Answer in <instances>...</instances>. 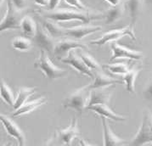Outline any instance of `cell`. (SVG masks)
<instances>
[{
  "mask_svg": "<svg viewBox=\"0 0 152 146\" xmlns=\"http://www.w3.org/2000/svg\"><path fill=\"white\" fill-rule=\"evenodd\" d=\"M77 49H88V45L86 43L74 40L72 38H62L55 43L53 54L55 56V58L61 61L62 59L66 58L71 51Z\"/></svg>",
  "mask_w": 152,
  "mask_h": 146,
  "instance_id": "52a82bcc",
  "label": "cell"
},
{
  "mask_svg": "<svg viewBox=\"0 0 152 146\" xmlns=\"http://www.w3.org/2000/svg\"><path fill=\"white\" fill-rule=\"evenodd\" d=\"M94 82L88 84V89H99V88H110V86L116 84H122V81L112 78L103 72V71H97L94 72Z\"/></svg>",
  "mask_w": 152,
  "mask_h": 146,
  "instance_id": "8fae6325",
  "label": "cell"
},
{
  "mask_svg": "<svg viewBox=\"0 0 152 146\" xmlns=\"http://www.w3.org/2000/svg\"><path fill=\"white\" fill-rule=\"evenodd\" d=\"M7 1V9L5 15L0 21V33L5 31L19 30L20 20L23 17L22 11H19L13 6L10 0Z\"/></svg>",
  "mask_w": 152,
  "mask_h": 146,
  "instance_id": "5b68a950",
  "label": "cell"
},
{
  "mask_svg": "<svg viewBox=\"0 0 152 146\" xmlns=\"http://www.w3.org/2000/svg\"><path fill=\"white\" fill-rule=\"evenodd\" d=\"M144 0H125L123 3L125 9H127L131 17V25L130 26L134 28V26L137 22V20L140 16L143 8Z\"/></svg>",
  "mask_w": 152,
  "mask_h": 146,
  "instance_id": "d6986e66",
  "label": "cell"
},
{
  "mask_svg": "<svg viewBox=\"0 0 152 146\" xmlns=\"http://www.w3.org/2000/svg\"><path fill=\"white\" fill-rule=\"evenodd\" d=\"M35 93H36L35 88H20L19 89L17 96H16V98H15V102L13 104V108L15 110H18Z\"/></svg>",
  "mask_w": 152,
  "mask_h": 146,
  "instance_id": "603a6c76",
  "label": "cell"
},
{
  "mask_svg": "<svg viewBox=\"0 0 152 146\" xmlns=\"http://www.w3.org/2000/svg\"><path fill=\"white\" fill-rule=\"evenodd\" d=\"M61 62H63L64 64H67V65L71 66L73 69H75L80 74L84 75V76H88V77H91V78H94L93 72L84 65L83 61H82V59L80 58L79 55L75 52V50L71 51L66 58L61 60Z\"/></svg>",
  "mask_w": 152,
  "mask_h": 146,
  "instance_id": "7c38bea8",
  "label": "cell"
},
{
  "mask_svg": "<svg viewBox=\"0 0 152 146\" xmlns=\"http://www.w3.org/2000/svg\"><path fill=\"white\" fill-rule=\"evenodd\" d=\"M152 143V113L146 110L144 113L141 126L128 146H143Z\"/></svg>",
  "mask_w": 152,
  "mask_h": 146,
  "instance_id": "3957f363",
  "label": "cell"
},
{
  "mask_svg": "<svg viewBox=\"0 0 152 146\" xmlns=\"http://www.w3.org/2000/svg\"><path fill=\"white\" fill-rule=\"evenodd\" d=\"M149 2H151V3H152V0H149Z\"/></svg>",
  "mask_w": 152,
  "mask_h": 146,
  "instance_id": "ab89813d",
  "label": "cell"
},
{
  "mask_svg": "<svg viewBox=\"0 0 152 146\" xmlns=\"http://www.w3.org/2000/svg\"><path fill=\"white\" fill-rule=\"evenodd\" d=\"M45 146H65V145L61 142L57 134H55L51 137V139L48 140Z\"/></svg>",
  "mask_w": 152,
  "mask_h": 146,
  "instance_id": "f546056e",
  "label": "cell"
},
{
  "mask_svg": "<svg viewBox=\"0 0 152 146\" xmlns=\"http://www.w3.org/2000/svg\"><path fill=\"white\" fill-rule=\"evenodd\" d=\"M0 98L9 105L12 106L15 102V96L11 88L4 80H0Z\"/></svg>",
  "mask_w": 152,
  "mask_h": 146,
  "instance_id": "484cf974",
  "label": "cell"
},
{
  "mask_svg": "<svg viewBox=\"0 0 152 146\" xmlns=\"http://www.w3.org/2000/svg\"><path fill=\"white\" fill-rule=\"evenodd\" d=\"M37 5H39V6H47L48 5V2L49 0H32Z\"/></svg>",
  "mask_w": 152,
  "mask_h": 146,
  "instance_id": "836d02e7",
  "label": "cell"
},
{
  "mask_svg": "<svg viewBox=\"0 0 152 146\" xmlns=\"http://www.w3.org/2000/svg\"><path fill=\"white\" fill-rule=\"evenodd\" d=\"M37 19H38V21L40 22V25L43 26V29L55 39L66 36V33H65L66 28L61 26L57 22L51 20L43 18L38 14H37Z\"/></svg>",
  "mask_w": 152,
  "mask_h": 146,
  "instance_id": "2e32d148",
  "label": "cell"
},
{
  "mask_svg": "<svg viewBox=\"0 0 152 146\" xmlns=\"http://www.w3.org/2000/svg\"><path fill=\"white\" fill-rule=\"evenodd\" d=\"M13 6L15 7L19 11H22L26 8L27 0H10Z\"/></svg>",
  "mask_w": 152,
  "mask_h": 146,
  "instance_id": "1f68e13d",
  "label": "cell"
},
{
  "mask_svg": "<svg viewBox=\"0 0 152 146\" xmlns=\"http://www.w3.org/2000/svg\"><path fill=\"white\" fill-rule=\"evenodd\" d=\"M151 146H152V145H151Z\"/></svg>",
  "mask_w": 152,
  "mask_h": 146,
  "instance_id": "60d3db41",
  "label": "cell"
},
{
  "mask_svg": "<svg viewBox=\"0 0 152 146\" xmlns=\"http://www.w3.org/2000/svg\"><path fill=\"white\" fill-rule=\"evenodd\" d=\"M125 11V8L123 3H121L116 6H111L104 14V18L105 20V23L107 25L115 24L122 18Z\"/></svg>",
  "mask_w": 152,
  "mask_h": 146,
  "instance_id": "44dd1931",
  "label": "cell"
},
{
  "mask_svg": "<svg viewBox=\"0 0 152 146\" xmlns=\"http://www.w3.org/2000/svg\"><path fill=\"white\" fill-rule=\"evenodd\" d=\"M140 72V69L133 67L123 76V83L126 85V89L128 93H134L135 92V82Z\"/></svg>",
  "mask_w": 152,
  "mask_h": 146,
  "instance_id": "cb8c5ba5",
  "label": "cell"
},
{
  "mask_svg": "<svg viewBox=\"0 0 152 146\" xmlns=\"http://www.w3.org/2000/svg\"><path fill=\"white\" fill-rule=\"evenodd\" d=\"M87 109L95 112L97 115L101 117H104L105 119H110L116 122H123L126 120L125 116L116 114V112H114L110 108L108 104H94L87 107Z\"/></svg>",
  "mask_w": 152,
  "mask_h": 146,
  "instance_id": "ac0fdd59",
  "label": "cell"
},
{
  "mask_svg": "<svg viewBox=\"0 0 152 146\" xmlns=\"http://www.w3.org/2000/svg\"><path fill=\"white\" fill-rule=\"evenodd\" d=\"M37 24L35 21V20L30 15H24L20 25V29L22 31L27 37H34L37 32Z\"/></svg>",
  "mask_w": 152,
  "mask_h": 146,
  "instance_id": "7402d4cb",
  "label": "cell"
},
{
  "mask_svg": "<svg viewBox=\"0 0 152 146\" xmlns=\"http://www.w3.org/2000/svg\"><path fill=\"white\" fill-rule=\"evenodd\" d=\"M90 97V90L88 89V84L82 87L77 90L73 92L71 95L66 98L64 107L66 109H72L77 112L82 113L83 110L88 107Z\"/></svg>",
  "mask_w": 152,
  "mask_h": 146,
  "instance_id": "277c9868",
  "label": "cell"
},
{
  "mask_svg": "<svg viewBox=\"0 0 152 146\" xmlns=\"http://www.w3.org/2000/svg\"><path fill=\"white\" fill-rule=\"evenodd\" d=\"M0 122L4 126L8 135L17 140V142H25L24 133L21 131L18 125L5 115L0 113Z\"/></svg>",
  "mask_w": 152,
  "mask_h": 146,
  "instance_id": "5bb4252c",
  "label": "cell"
},
{
  "mask_svg": "<svg viewBox=\"0 0 152 146\" xmlns=\"http://www.w3.org/2000/svg\"><path fill=\"white\" fill-rule=\"evenodd\" d=\"M104 68L108 70L110 72L115 75L124 76L128 72L129 68L125 63H114V64H105L103 66Z\"/></svg>",
  "mask_w": 152,
  "mask_h": 146,
  "instance_id": "83f0119b",
  "label": "cell"
},
{
  "mask_svg": "<svg viewBox=\"0 0 152 146\" xmlns=\"http://www.w3.org/2000/svg\"><path fill=\"white\" fill-rule=\"evenodd\" d=\"M66 3L68 5L71 7H73L75 9H77V10H80V11H89L88 8L84 5L81 0H64Z\"/></svg>",
  "mask_w": 152,
  "mask_h": 146,
  "instance_id": "f1b7e54d",
  "label": "cell"
},
{
  "mask_svg": "<svg viewBox=\"0 0 152 146\" xmlns=\"http://www.w3.org/2000/svg\"><path fill=\"white\" fill-rule=\"evenodd\" d=\"M110 6H116L122 3V0H105Z\"/></svg>",
  "mask_w": 152,
  "mask_h": 146,
  "instance_id": "e575fe53",
  "label": "cell"
},
{
  "mask_svg": "<svg viewBox=\"0 0 152 146\" xmlns=\"http://www.w3.org/2000/svg\"><path fill=\"white\" fill-rule=\"evenodd\" d=\"M79 145L80 146H95L91 144H89V143H88L87 141L83 139H79Z\"/></svg>",
  "mask_w": 152,
  "mask_h": 146,
  "instance_id": "d590c367",
  "label": "cell"
},
{
  "mask_svg": "<svg viewBox=\"0 0 152 146\" xmlns=\"http://www.w3.org/2000/svg\"><path fill=\"white\" fill-rule=\"evenodd\" d=\"M46 102H47V99L44 97H40L31 101H26L24 104H22L18 110H16L13 113V116L18 117V116L27 115L31 112L34 111L37 108H39L40 106H42Z\"/></svg>",
  "mask_w": 152,
  "mask_h": 146,
  "instance_id": "ffe728a7",
  "label": "cell"
},
{
  "mask_svg": "<svg viewBox=\"0 0 152 146\" xmlns=\"http://www.w3.org/2000/svg\"><path fill=\"white\" fill-rule=\"evenodd\" d=\"M34 66L38 68L43 73L45 77L50 80L64 77L67 74L66 71L55 65L49 59L48 54L43 50L40 51V56L34 64Z\"/></svg>",
  "mask_w": 152,
  "mask_h": 146,
  "instance_id": "7a4b0ae2",
  "label": "cell"
},
{
  "mask_svg": "<svg viewBox=\"0 0 152 146\" xmlns=\"http://www.w3.org/2000/svg\"><path fill=\"white\" fill-rule=\"evenodd\" d=\"M32 41L30 38L26 36H15L12 40L13 49L20 51V52H26L29 51L32 47Z\"/></svg>",
  "mask_w": 152,
  "mask_h": 146,
  "instance_id": "d4e9b609",
  "label": "cell"
},
{
  "mask_svg": "<svg viewBox=\"0 0 152 146\" xmlns=\"http://www.w3.org/2000/svg\"><path fill=\"white\" fill-rule=\"evenodd\" d=\"M4 0H0V6H1L2 4H3V3H4Z\"/></svg>",
  "mask_w": 152,
  "mask_h": 146,
  "instance_id": "f35d334b",
  "label": "cell"
},
{
  "mask_svg": "<svg viewBox=\"0 0 152 146\" xmlns=\"http://www.w3.org/2000/svg\"><path fill=\"white\" fill-rule=\"evenodd\" d=\"M61 0H49L48 2V10L51 11V10H55L56 9V8L58 7V5L61 4Z\"/></svg>",
  "mask_w": 152,
  "mask_h": 146,
  "instance_id": "d6a6232c",
  "label": "cell"
},
{
  "mask_svg": "<svg viewBox=\"0 0 152 146\" xmlns=\"http://www.w3.org/2000/svg\"><path fill=\"white\" fill-rule=\"evenodd\" d=\"M3 146H13V145H12V143L8 142V143H5V144H4Z\"/></svg>",
  "mask_w": 152,
  "mask_h": 146,
  "instance_id": "8d00e7d4",
  "label": "cell"
},
{
  "mask_svg": "<svg viewBox=\"0 0 152 146\" xmlns=\"http://www.w3.org/2000/svg\"><path fill=\"white\" fill-rule=\"evenodd\" d=\"M41 50L45 51L47 54H53L55 46V39L44 30L41 25H37V32L33 37V42Z\"/></svg>",
  "mask_w": 152,
  "mask_h": 146,
  "instance_id": "ba28073f",
  "label": "cell"
},
{
  "mask_svg": "<svg viewBox=\"0 0 152 146\" xmlns=\"http://www.w3.org/2000/svg\"><path fill=\"white\" fill-rule=\"evenodd\" d=\"M110 48L112 50L110 61H114L116 59H128L134 61H140L144 57L142 52L127 48L116 42L111 43Z\"/></svg>",
  "mask_w": 152,
  "mask_h": 146,
  "instance_id": "9c48e42d",
  "label": "cell"
},
{
  "mask_svg": "<svg viewBox=\"0 0 152 146\" xmlns=\"http://www.w3.org/2000/svg\"><path fill=\"white\" fill-rule=\"evenodd\" d=\"M143 96L145 99L152 100V79L148 82L143 91Z\"/></svg>",
  "mask_w": 152,
  "mask_h": 146,
  "instance_id": "4dcf8cb0",
  "label": "cell"
},
{
  "mask_svg": "<svg viewBox=\"0 0 152 146\" xmlns=\"http://www.w3.org/2000/svg\"><path fill=\"white\" fill-rule=\"evenodd\" d=\"M43 18L54 20L55 22H66L77 20L83 24H88L93 20L104 18V14L92 13L90 11H80L68 9H56L51 11H41L37 13Z\"/></svg>",
  "mask_w": 152,
  "mask_h": 146,
  "instance_id": "6da1fadb",
  "label": "cell"
},
{
  "mask_svg": "<svg viewBox=\"0 0 152 146\" xmlns=\"http://www.w3.org/2000/svg\"><path fill=\"white\" fill-rule=\"evenodd\" d=\"M101 120L103 127L104 146H123L127 144L126 140L119 138L116 134H114L104 117H101Z\"/></svg>",
  "mask_w": 152,
  "mask_h": 146,
  "instance_id": "9a60e30c",
  "label": "cell"
},
{
  "mask_svg": "<svg viewBox=\"0 0 152 146\" xmlns=\"http://www.w3.org/2000/svg\"><path fill=\"white\" fill-rule=\"evenodd\" d=\"M125 36H128L129 37H131L133 40H136L134 28H132L130 26V25L128 26L123 27V28L109 31L104 33L103 35L101 36V37L95 39V40L90 41V44H92V45H98V46H103L106 43H115L117 40H119L120 38H122V37Z\"/></svg>",
  "mask_w": 152,
  "mask_h": 146,
  "instance_id": "8992f818",
  "label": "cell"
},
{
  "mask_svg": "<svg viewBox=\"0 0 152 146\" xmlns=\"http://www.w3.org/2000/svg\"><path fill=\"white\" fill-rule=\"evenodd\" d=\"M102 29L99 26H92V25L84 24L74 26L71 28H66V36L72 38L77 41H80L85 36H89L94 32H97Z\"/></svg>",
  "mask_w": 152,
  "mask_h": 146,
  "instance_id": "30bf717a",
  "label": "cell"
},
{
  "mask_svg": "<svg viewBox=\"0 0 152 146\" xmlns=\"http://www.w3.org/2000/svg\"><path fill=\"white\" fill-rule=\"evenodd\" d=\"M56 134L65 146H72L73 140L78 138L80 134L77 119L73 118L71 124L67 128L59 130Z\"/></svg>",
  "mask_w": 152,
  "mask_h": 146,
  "instance_id": "4fadbf2b",
  "label": "cell"
},
{
  "mask_svg": "<svg viewBox=\"0 0 152 146\" xmlns=\"http://www.w3.org/2000/svg\"><path fill=\"white\" fill-rule=\"evenodd\" d=\"M111 95L112 91L110 90V88L90 90V97L88 107L94 104H108Z\"/></svg>",
  "mask_w": 152,
  "mask_h": 146,
  "instance_id": "e0dca14e",
  "label": "cell"
},
{
  "mask_svg": "<svg viewBox=\"0 0 152 146\" xmlns=\"http://www.w3.org/2000/svg\"><path fill=\"white\" fill-rule=\"evenodd\" d=\"M80 58L82 59V61H83L84 65L88 67L92 72H97V71H102L101 66L98 63V61L89 54L86 53V52H81L80 53Z\"/></svg>",
  "mask_w": 152,
  "mask_h": 146,
  "instance_id": "4316f807",
  "label": "cell"
},
{
  "mask_svg": "<svg viewBox=\"0 0 152 146\" xmlns=\"http://www.w3.org/2000/svg\"><path fill=\"white\" fill-rule=\"evenodd\" d=\"M18 146H26V144H25V142H20L18 143Z\"/></svg>",
  "mask_w": 152,
  "mask_h": 146,
  "instance_id": "74e56055",
  "label": "cell"
}]
</instances>
